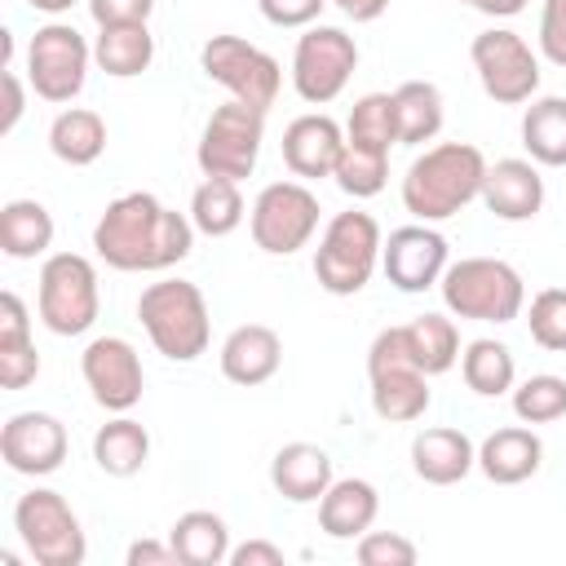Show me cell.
Here are the masks:
<instances>
[{
  "instance_id": "cell-1",
  "label": "cell",
  "mask_w": 566,
  "mask_h": 566,
  "mask_svg": "<svg viewBox=\"0 0 566 566\" xmlns=\"http://www.w3.org/2000/svg\"><path fill=\"white\" fill-rule=\"evenodd\" d=\"M190 212L164 208L150 190H128L111 199L93 226V252L124 274H159L190 256L195 248Z\"/></svg>"
},
{
  "instance_id": "cell-2",
  "label": "cell",
  "mask_w": 566,
  "mask_h": 566,
  "mask_svg": "<svg viewBox=\"0 0 566 566\" xmlns=\"http://www.w3.org/2000/svg\"><path fill=\"white\" fill-rule=\"evenodd\" d=\"M486 155L473 142H438L416 155L402 172V208L416 221H447L473 199H482Z\"/></svg>"
},
{
  "instance_id": "cell-3",
  "label": "cell",
  "mask_w": 566,
  "mask_h": 566,
  "mask_svg": "<svg viewBox=\"0 0 566 566\" xmlns=\"http://www.w3.org/2000/svg\"><path fill=\"white\" fill-rule=\"evenodd\" d=\"M137 323L146 327L150 345L168 363H195L212 340V314L190 279H159L146 283L137 296Z\"/></svg>"
},
{
  "instance_id": "cell-4",
  "label": "cell",
  "mask_w": 566,
  "mask_h": 566,
  "mask_svg": "<svg viewBox=\"0 0 566 566\" xmlns=\"http://www.w3.org/2000/svg\"><path fill=\"white\" fill-rule=\"evenodd\" d=\"M442 305L455 318L473 323H513L526 310V283L522 274L500 256H460L442 270Z\"/></svg>"
},
{
  "instance_id": "cell-5",
  "label": "cell",
  "mask_w": 566,
  "mask_h": 566,
  "mask_svg": "<svg viewBox=\"0 0 566 566\" xmlns=\"http://www.w3.org/2000/svg\"><path fill=\"white\" fill-rule=\"evenodd\" d=\"M380 248H385V234H380L371 212H363V208L336 212L323 226L318 248H314V279H318V287L332 292V296L363 292L371 283L376 265H380Z\"/></svg>"
},
{
  "instance_id": "cell-6",
  "label": "cell",
  "mask_w": 566,
  "mask_h": 566,
  "mask_svg": "<svg viewBox=\"0 0 566 566\" xmlns=\"http://www.w3.org/2000/svg\"><path fill=\"white\" fill-rule=\"evenodd\" d=\"M35 310L53 336H84L102 310L93 261L80 252H49L35 279Z\"/></svg>"
},
{
  "instance_id": "cell-7",
  "label": "cell",
  "mask_w": 566,
  "mask_h": 566,
  "mask_svg": "<svg viewBox=\"0 0 566 566\" xmlns=\"http://www.w3.org/2000/svg\"><path fill=\"white\" fill-rule=\"evenodd\" d=\"M13 531L27 548V557L40 566H80L88 557L84 526H80L75 509L62 500V491H53V486H31L27 495H18Z\"/></svg>"
},
{
  "instance_id": "cell-8",
  "label": "cell",
  "mask_w": 566,
  "mask_h": 566,
  "mask_svg": "<svg viewBox=\"0 0 566 566\" xmlns=\"http://www.w3.org/2000/svg\"><path fill=\"white\" fill-rule=\"evenodd\" d=\"M367 380H371V411L380 420H389V424H411L433 402L429 376L411 363L402 327L376 332V340L367 349Z\"/></svg>"
},
{
  "instance_id": "cell-9",
  "label": "cell",
  "mask_w": 566,
  "mask_h": 566,
  "mask_svg": "<svg viewBox=\"0 0 566 566\" xmlns=\"http://www.w3.org/2000/svg\"><path fill=\"white\" fill-rule=\"evenodd\" d=\"M261 142H265V111L230 97L208 115V124L199 133V150H195L199 172L243 181V177H252V168L261 159Z\"/></svg>"
},
{
  "instance_id": "cell-10",
  "label": "cell",
  "mask_w": 566,
  "mask_h": 566,
  "mask_svg": "<svg viewBox=\"0 0 566 566\" xmlns=\"http://www.w3.org/2000/svg\"><path fill=\"white\" fill-rule=\"evenodd\" d=\"M88 66H93V44L71 22L53 18L27 44V84L35 88V97H44L53 106H66L80 97Z\"/></svg>"
},
{
  "instance_id": "cell-11",
  "label": "cell",
  "mask_w": 566,
  "mask_h": 566,
  "mask_svg": "<svg viewBox=\"0 0 566 566\" xmlns=\"http://www.w3.org/2000/svg\"><path fill=\"white\" fill-rule=\"evenodd\" d=\"M318 195L292 177V181H270L256 199H252V212H248V230H252V243L270 256H292L301 252L314 230H318Z\"/></svg>"
},
{
  "instance_id": "cell-12",
  "label": "cell",
  "mask_w": 566,
  "mask_h": 566,
  "mask_svg": "<svg viewBox=\"0 0 566 566\" xmlns=\"http://www.w3.org/2000/svg\"><path fill=\"white\" fill-rule=\"evenodd\" d=\"M354 71H358V44H354L349 31L314 22V27H305V35H296L292 88H296L301 102H310V106L336 102Z\"/></svg>"
},
{
  "instance_id": "cell-13",
  "label": "cell",
  "mask_w": 566,
  "mask_h": 566,
  "mask_svg": "<svg viewBox=\"0 0 566 566\" xmlns=\"http://www.w3.org/2000/svg\"><path fill=\"white\" fill-rule=\"evenodd\" d=\"M199 66L208 80H217L234 102H248L256 111H270L283 88V66L265 49H256L243 35H212L199 49Z\"/></svg>"
},
{
  "instance_id": "cell-14",
  "label": "cell",
  "mask_w": 566,
  "mask_h": 566,
  "mask_svg": "<svg viewBox=\"0 0 566 566\" xmlns=\"http://www.w3.org/2000/svg\"><path fill=\"white\" fill-rule=\"evenodd\" d=\"M473 71L482 80V93L500 106H522L539 93V53L509 27L478 31L469 44Z\"/></svg>"
},
{
  "instance_id": "cell-15",
  "label": "cell",
  "mask_w": 566,
  "mask_h": 566,
  "mask_svg": "<svg viewBox=\"0 0 566 566\" xmlns=\"http://www.w3.org/2000/svg\"><path fill=\"white\" fill-rule=\"evenodd\" d=\"M80 376L93 394V402L111 416L133 411L146 394V371H142V354L133 349V340L124 336H93L80 354Z\"/></svg>"
},
{
  "instance_id": "cell-16",
  "label": "cell",
  "mask_w": 566,
  "mask_h": 566,
  "mask_svg": "<svg viewBox=\"0 0 566 566\" xmlns=\"http://www.w3.org/2000/svg\"><path fill=\"white\" fill-rule=\"evenodd\" d=\"M447 265H451L447 239H442L429 221H411V226L389 230V239H385V248H380V270H385V279H389L398 292H407V296L438 287Z\"/></svg>"
},
{
  "instance_id": "cell-17",
  "label": "cell",
  "mask_w": 566,
  "mask_h": 566,
  "mask_svg": "<svg viewBox=\"0 0 566 566\" xmlns=\"http://www.w3.org/2000/svg\"><path fill=\"white\" fill-rule=\"evenodd\" d=\"M71 451L66 424L53 411H13L0 424V460L22 478H49Z\"/></svg>"
},
{
  "instance_id": "cell-18",
  "label": "cell",
  "mask_w": 566,
  "mask_h": 566,
  "mask_svg": "<svg viewBox=\"0 0 566 566\" xmlns=\"http://www.w3.org/2000/svg\"><path fill=\"white\" fill-rule=\"evenodd\" d=\"M345 150V128L314 111V115H296L287 128H283V164L292 177L301 181H323L336 172V159Z\"/></svg>"
},
{
  "instance_id": "cell-19",
  "label": "cell",
  "mask_w": 566,
  "mask_h": 566,
  "mask_svg": "<svg viewBox=\"0 0 566 566\" xmlns=\"http://www.w3.org/2000/svg\"><path fill=\"white\" fill-rule=\"evenodd\" d=\"M482 203L500 221H531L544 208V177L535 159H495L486 164Z\"/></svg>"
},
{
  "instance_id": "cell-20",
  "label": "cell",
  "mask_w": 566,
  "mask_h": 566,
  "mask_svg": "<svg viewBox=\"0 0 566 566\" xmlns=\"http://www.w3.org/2000/svg\"><path fill=\"white\" fill-rule=\"evenodd\" d=\"M411 469L429 486H455L478 469V447L464 429L433 424L411 438Z\"/></svg>"
},
{
  "instance_id": "cell-21",
  "label": "cell",
  "mask_w": 566,
  "mask_h": 566,
  "mask_svg": "<svg viewBox=\"0 0 566 566\" xmlns=\"http://www.w3.org/2000/svg\"><path fill=\"white\" fill-rule=\"evenodd\" d=\"M221 376L230 380V385H243V389H252V385H265L274 371H279V363H283V340H279V332L274 327H265V323H239L226 340H221Z\"/></svg>"
},
{
  "instance_id": "cell-22",
  "label": "cell",
  "mask_w": 566,
  "mask_h": 566,
  "mask_svg": "<svg viewBox=\"0 0 566 566\" xmlns=\"http://www.w3.org/2000/svg\"><path fill=\"white\" fill-rule=\"evenodd\" d=\"M539 464H544V442L531 424H504L491 438H482V447H478V469L495 486H517V482L535 478Z\"/></svg>"
},
{
  "instance_id": "cell-23",
  "label": "cell",
  "mask_w": 566,
  "mask_h": 566,
  "mask_svg": "<svg viewBox=\"0 0 566 566\" xmlns=\"http://www.w3.org/2000/svg\"><path fill=\"white\" fill-rule=\"evenodd\" d=\"M270 482L287 504H318L332 478V455L314 442H287L270 460Z\"/></svg>"
},
{
  "instance_id": "cell-24",
  "label": "cell",
  "mask_w": 566,
  "mask_h": 566,
  "mask_svg": "<svg viewBox=\"0 0 566 566\" xmlns=\"http://www.w3.org/2000/svg\"><path fill=\"white\" fill-rule=\"evenodd\" d=\"M380 491L367 478H336L318 500V526L327 539H358L376 526Z\"/></svg>"
},
{
  "instance_id": "cell-25",
  "label": "cell",
  "mask_w": 566,
  "mask_h": 566,
  "mask_svg": "<svg viewBox=\"0 0 566 566\" xmlns=\"http://www.w3.org/2000/svg\"><path fill=\"white\" fill-rule=\"evenodd\" d=\"M168 544L181 566H221L230 562V526L212 509H190L168 526Z\"/></svg>"
},
{
  "instance_id": "cell-26",
  "label": "cell",
  "mask_w": 566,
  "mask_h": 566,
  "mask_svg": "<svg viewBox=\"0 0 566 566\" xmlns=\"http://www.w3.org/2000/svg\"><path fill=\"white\" fill-rule=\"evenodd\" d=\"M93 62L97 71L115 80H133L155 62V35L146 22H111L93 35Z\"/></svg>"
},
{
  "instance_id": "cell-27",
  "label": "cell",
  "mask_w": 566,
  "mask_h": 566,
  "mask_svg": "<svg viewBox=\"0 0 566 566\" xmlns=\"http://www.w3.org/2000/svg\"><path fill=\"white\" fill-rule=\"evenodd\" d=\"M53 212L40 199H9L0 208V252L13 261H35L53 248Z\"/></svg>"
},
{
  "instance_id": "cell-28",
  "label": "cell",
  "mask_w": 566,
  "mask_h": 566,
  "mask_svg": "<svg viewBox=\"0 0 566 566\" xmlns=\"http://www.w3.org/2000/svg\"><path fill=\"white\" fill-rule=\"evenodd\" d=\"M93 460L106 478H133L146 469L150 460V433L146 424H137L128 411L111 416L97 433H93Z\"/></svg>"
},
{
  "instance_id": "cell-29",
  "label": "cell",
  "mask_w": 566,
  "mask_h": 566,
  "mask_svg": "<svg viewBox=\"0 0 566 566\" xmlns=\"http://www.w3.org/2000/svg\"><path fill=\"white\" fill-rule=\"evenodd\" d=\"M49 150H53L62 164H71V168L97 164L102 150H106V119H102L97 111H88V106H66V111H57L53 124H49Z\"/></svg>"
},
{
  "instance_id": "cell-30",
  "label": "cell",
  "mask_w": 566,
  "mask_h": 566,
  "mask_svg": "<svg viewBox=\"0 0 566 566\" xmlns=\"http://www.w3.org/2000/svg\"><path fill=\"white\" fill-rule=\"evenodd\" d=\"M394 111H398V142L402 146H424L442 133V93L429 80H402L394 88Z\"/></svg>"
},
{
  "instance_id": "cell-31",
  "label": "cell",
  "mask_w": 566,
  "mask_h": 566,
  "mask_svg": "<svg viewBox=\"0 0 566 566\" xmlns=\"http://www.w3.org/2000/svg\"><path fill=\"white\" fill-rule=\"evenodd\" d=\"M522 146L544 168H566V97H531L522 111Z\"/></svg>"
},
{
  "instance_id": "cell-32",
  "label": "cell",
  "mask_w": 566,
  "mask_h": 566,
  "mask_svg": "<svg viewBox=\"0 0 566 566\" xmlns=\"http://www.w3.org/2000/svg\"><path fill=\"white\" fill-rule=\"evenodd\" d=\"M248 217V203L239 195V181H226V177H203L190 195V221L199 234L208 239H226L243 226Z\"/></svg>"
},
{
  "instance_id": "cell-33",
  "label": "cell",
  "mask_w": 566,
  "mask_h": 566,
  "mask_svg": "<svg viewBox=\"0 0 566 566\" xmlns=\"http://www.w3.org/2000/svg\"><path fill=\"white\" fill-rule=\"evenodd\" d=\"M402 340H407L411 363L424 376H442L460 358V332H455V323L447 314H420V318L402 323Z\"/></svg>"
},
{
  "instance_id": "cell-34",
  "label": "cell",
  "mask_w": 566,
  "mask_h": 566,
  "mask_svg": "<svg viewBox=\"0 0 566 566\" xmlns=\"http://www.w3.org/2000/svg\"><path fill=\"white\" fill-rule=\"evenodd\" d=\"M460 376L473 394L482 398H500V394H513L517 385V363H513V349L504 340H491V336H478L464 345L460 354Z\"/></svg>"
},
{
  "instance_id": "cell-35",
  "label": "cell",
  "mask_w": 566,
  "mask_h": 566,
  "mask_svg": "<svg viewBox=\"0 0 566 566\" xmlns=\"http://www.w3.org/2000/svg\"><path fill=\"white\" fill-rule=\"evenodd\" d=\"M332 181L349 195V199H371L385 190L389 181V150H376V146H363V142H349L345 137V150L336 159V172Z\"/></svg>"
},
{
  "instance_id": "cell-36",
  "label": "cell",
  "mask_w": 566,
  "mask_h": 566,
  "mask_svg": "<svg viewBox=\"0 0 566 566\" xmlns=\"http://www.w3.org/2000/svg\"><path fill=\"white\" fill-rule=\"evenodd\" d=\"M345 137L389 150L398 146V111H394V93H363L345 119Z\"/></svg>"
},
{
  "instance_id": "cell-37",
  "label": "cell",
  "mask_w": 566,
  "mask_h": 566,
  "mask_svg": "<svg viewBox=\"0 0 566 566\" xmlns=\"http://www.w3.org/2000/svg\"><path fill=\"white\" fill-rule=\"evenodd\" d=\"M513 416L522 424H553L566 416V380L553 371L526 376L522 385H513Z\"/></svg>"
},
{
  "instance_id": "cell-38",
  "label": "cell",
  "mask_w": 566,
  "mask_h": 566,
  "mask_svg": "<svg viewBox=\"0 0 566 566\" xmlns=\"http://www.w3.org/2000/svg\"><path fill=\"white\" fill-rule=\"evenodd\" d=\"M531 340L548 354H566V287H544L526 305Z\"/></svg>"
},
{
  "instance_id": "cell-39",
  "label": "cell",
  "mask_w": 566,
  "mask_h": 566,
  "mask_svg": "<svg viewBox=\"0 0 566 566\" xmlns=\"http://www.w3.org/2000/svg\"><path fill=\"white\" fill-rule=\"evenodd\" d=\"M354 557L363 566H416L420 548L398 531H363L354 544Z\"/></svg>"
},
{
  "instance_id": "cell-40",
  "label": "cell",
  "mask_w": 566,
  "mask_h": 566,
  "mask_svg": "<svg viewBox=\"0 0 566 566\" xmlns=\"http://www.w3.org/2000/svg\"><path fill=\"white\" fill-rule=\"evenodd\" d=\"M40 376V349L35 340H0V385L27 389Z\"/></svg>"
},
{
  "instance_id": "cell-41",
  "label": "cell",
  "mask_w": 566,
  "mask_h": 566,
  "mask_svg": "<svg viewBox=\"0 0 566 566\" xmlns=\"http://www.w3.org/2000/svg\"><path fill=\"white\" fill-rule=\"evenodd\" d=\"M539 53L566 71V0H544L539 9Z\"/></svg>"
},
{
  "instance_id": "cell-42",
  "label": "cell",
  "mask_w": 566,
  "mask_h": 566,
  "mask_svg": "<svg viewBox=\"0 0 566 566\" xmlns=\"http://www.w3.org/2000/svg\"><path fill=\"white\" fill-rule=\"evenodd\" d=\"M323 4L327 0H256V9H261V18L270 22V27H314L318 22V13H323Z\"/></svg>"
},
{
  "instance_id": "cell-43",
  "label": "cell",
  "mask_w": 566,
  "mask_h": 566,
  "mask_svg": "<svg viewBox=\"0 0 566 566\" xmlns=\"http://www.w3.org/2000/svg\"><path fill=\"white\" fill-rule=\"evenodd\" d=\"M88 13H93L97 27H111V22H150L155 0H88Z\"/></svg>"
},
{
  "instance_id": "cell-44",
  "label": "cell",
  "mask_w": 566,
  "mask_h": 566,
  "mask_svg": "<svg viewBox=\"0 0 566 566\" xmlns=\"http://www.w3.org/2000/svg\"><path fill=\"white\" fill-rule=\"evenodd\" d=\"M0 340H31V314L18 292H0Z\"/></svg>"
},
{
  "instance_id": "cell-45",
  "label": "cell",
  "mask_w": 566,
  "mask_h": 566,
  "mask_svg": "<svg viewBox=\"0 0 566 566\" xmlns=\"http://www.w3.org/2000/svg\"><path fill=\"white\" fill-rule=\"evenodd\" d=\"M283 548L270 539H248L239 548H230V566H283Z\"/></svg>"
},
{
  "instance_id": "cell-46",
  "label": "cell",
  "mask_w": 566,
  "mask_h": 566,
  "mask_svg": "<svg viewBox=\"0 0 566 566\" xmlns=\"http://www.w3.org/2000/svg\"><path fill=\"white\" fill-rule=\"evenodd\" d=\"M27 111V93H22V80L13 66H4V115H0V133H13L18 119Z\"/></svg>"
},
{
  "instance_id": "cell-47",
  "label": "cell",
  "mask_w": 566,
  "mask_h": 566,
  "mask_svg": "<svg viewBox=\"0 0 566 566\" xmlns=\"http://www.w3.org/2000/svg\"><path fill=\"white\" fill-rule=\"evenodd\" d=\"M124 562L128 566H172L177 553H172V544H159V539H133Z\"/></svg>"
},
{
  "instance_id": "cell-48",
  "label": "cell",
  "mask_w": 566,
  "mask_h": 566,
  "mask_svg": "<svg viewBox=\"0 0 566 566\" xmlns=\"http://www.w3.org/2000/svg\"><path fill=\"white\" fill-rule=\"evenodd\" d=\"M345 18H354V22H376L385 9H389V0H332Z\"/></svg>"
},
{
  "instance_id": "cell-49",
  "label": "cell",
  "mask_w": 566,
  "mask_h": 566,
  "mask_svg": "<svg viewBox=\"0 0 566 566\" xmlns=\"http://www.w3.org/2000/svg\"><path fill=\"white\" fill-rule=\"evenodd\" d=\"M526 9V0H482L478 4V13H486V18H517Z\"/></svg>"
},
{
  "instance_id": "cell-50",
  "label": "cell",
  "mask_w": 566,
  "mask_h": 566,
  "mask_svg": "<svg viewBox=\"0 0 566 566\" xmlns=\"http://www.w3.org/2000/svg\"><path fill=\"white\" fill-rule=\"evenodd\" d=\"M31 9H40V13H49V18H57V13H66L75 0H27Z\"/></svg>"
},
{
  "instance_id": "cell-51",
  "label": "cell",
  "mask_w": 566,
  "mask_h": 566,
  "mask_svg": "<svg viewBox=\"0 0 566 566\" xmlns=\"http://www.w3.org/2000/svg\"><path fill=\"white\" fill-rule=\"evenodd\" d=\"M460 4H469V9H478V4H482V0H460Z\"/></svg>"
}]
</instances>
